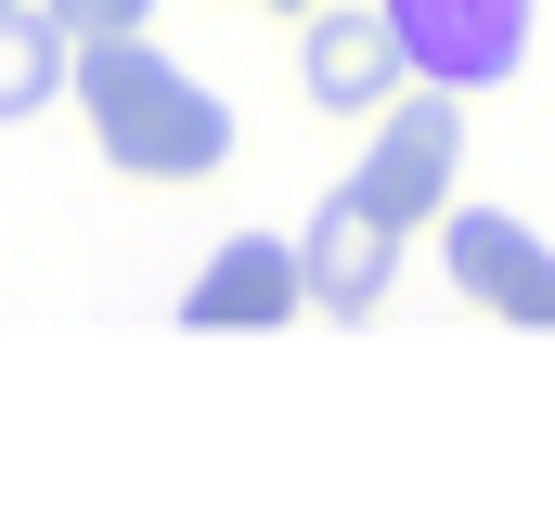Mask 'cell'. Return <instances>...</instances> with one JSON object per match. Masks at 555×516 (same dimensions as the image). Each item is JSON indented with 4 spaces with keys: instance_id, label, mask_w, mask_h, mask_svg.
<instances>
[{
    "instance_id": "6da1fadb",
    "label": "cell",
    "mask_w": 555,
    "mask_h": 516,
    "mask_svg": "<svg viewBox=\"0 0 555 516\" xmlns=\"http://www.w3.org/2000/svg\"><path fill=\"white\" fill-rule=\"evenodd\" d=\"M78 104L104 129V155L142 168V181H207L220 155H233V104L220 91H194L155 39H78Z\"/></svg>"
},
{
    "instance_id": "7a4b0ae2",
    "label": "cell",
    "mask_w": 555,
    "mask_h": 516,
    "mask_svg": "<svg viewBox=\"0 0 555 516\" xmlns=\"http://www.w3.org/2000/svg\"><path fill=\"white\" fill-rule=\"evenodd\" d=\"M401 39V78L426 91H491L530 65V0H375Z\"/></svg>"
},
{
    "instance_id": "3957f363",
    "label": "cell",
    "mask_w": 555,
    "mask_h": 516,
    "mask_svg": "<svg viewBox=\"0 0 555 516\" xmlns=\"http://www.w3.org/2000/svg\"><path fill=\"white\" fill-rule=\"evenodd\" d=\"M452 168H465V91H414L401 117L375 129V155L349 168V194L388 220V233H426L452 207Z\"/></svg>"
},
{
    "instance_id": "277c9868",
    "label": "cell",
    "mask_w": 555,
    "mask_h": 516,
    "mask_svg": "<svg viewBox=\"0 0 555 516\" xmlns=\"http://www.w3.org/2000/svg\"><path fill=\"white\" fill-rule=\"evenodd\" d=\"M439 258H452V284H465L478 310L555 323V246L530 220H504V207H439Z\"/></svg>"
},
{
    "instance_id": "5b68a950",
    "label": "cell",
    "mask_w": 555,
    "mask_h": 516,
    "mask_svg": "<svg viewBox=\"0 0 555 516\" xmlns=\"http://www.w3.org/2000/svg\"><path fill=\"white\" fill-rule=\"evenodd\" d=\"M388 258H401V233L336 181V194H323V220H310V246H297V297H310V310H336V323H362V310L388 297Z\"/></svg>"
},
{
    "instance_id": "8992f818",
    "label": "cell",
    "mask_w": 555,
    "mask_h": 516,
    "mask_svg": "<svg viewBox=\"0 0 555 516\" xmlns=\"http://www.w3.org/2000/svg\"><path fill=\"white\" fill-rule=\"evenodd\" d=\"M284 310H297V246H272V233H233V246L194 271V297H181L194 336H259Z\"/></svg>"
},
{
    "instance_id": "52a82bcc",
    "label": "cell",
    "mask_w": 555,
    "mask_h": 516,
    "mask_svg": "<svg viewBox=\"0 0 555 516\" xmlns=\"http://www.w3.org/2000/svg\"><path fill=\"white\" fill-rule=\"evenodd\" d=\"M297 78H310V104H336V117L388 104V91H401V39H388V13H310Z\"/></svg>"
},
{
    "instance_id": "ba28073f",
    "label": "cell",
    "mask_w": 555,
    "mask_h": 516,
    "mask_svg": "<svg viewBox=\"0 0 555 516\" xmlns=\"http://www.w3.org/2000/svg\"><path fill=\"white\" fill-rule=\"evenodd\" d=\"M65 78H78V39H65L52 13H26V0H13V13H0V117H39Z\"/></svg>"
},
{
    "instance_id": "9c48e42d",
    "label": "cell",
    "mask_w": 555,
    "mask_h": 516,
    "mask_svg": "<svg viewBox=\"0 0 555 516\" xmlns=\"http://www.w3.org/2000/svg\"><path fill=\"white\" fill-rule=\"evenodd\" d=\"M39 13H52L65 39H130V26L155 13V0H39Z\"/></svg>"
},
{
    "instance_id": "30bf717a",
    "label": "cell",
    "mask_w": 555,
    "mask_h": 516,
    "mask_svg": "<svg viewBox=\"0 0 555 516\" xmlns=\"http://www.w3.org/2000/svg\"><path fill=\"white\" fill-rule=\"evenodd\" d=\"M272 13H310V0H272Z\"/></svg>"
},
{
    "instance_id": "8fae6325",
    "label": "cell",
    "mask_w": 555,
    "mask_h": 516,
    "mask_svg": "<svg viewBox=\"0 0 555 516\" xmlns=\"http://www.w3.org/2000/svg\"><path fill=\"white\" fill-rule=\"evenodd\" d=\"M0 13H13V0H0Z\"/></svg>"
}]
</instances>
